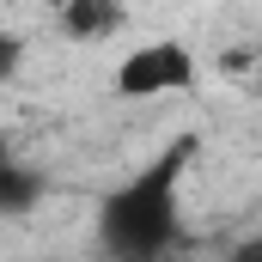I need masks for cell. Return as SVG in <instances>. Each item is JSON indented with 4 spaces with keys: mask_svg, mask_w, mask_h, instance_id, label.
I'll return each mask as SVG.
<instances>
[{
    "mask_svg": "<svg viewBox=\"0 0 262 262\" xmlns=\"http://www.w3.org/2000/svg\"><path fill=\"white\" fill-rule=\"evenodd\" d=\"M195 159V140H171L146 171H134L122 189H110L98 207V238L116 262H152L177 244V213H183V165Z\"/></svg>",
    "mask_w": 262,
    "mask_h": 262,
    "instance_id": "obj_1",
    "label": "cell"
},
{
    "mask_svg": "<svg viewBox=\"0 0 262 262\" xmlns=\"http://www.w3.org/2000/svg\"><path fill=\"white\" fill-rule=\"evenodd\" d=\"M195 55H189V43H177V37H159V43H140L128 49L122 61H116V98H165V92H189L195 85Z\"/></svg>",
    "mask_w": 262,
    "mask_h": 262,
    "instance_id": "obj_2",
    "label": "cell"
},
{
    "mask_svg": "<svg viewBox=\"0 0 262 262\" xmlns=\"http://www.w3.org/2000/svg\"><path fill=\"white\" fill-rule=\"evenodd\" d=\"M55 12H61V31H67V37L92 43V37H110V31L122 25L128 0H55Z\"/></svg>",
    "mask_w": 262,
    "mask_h": 262,
    "instance_id": "obj_3",
    "label": "cell"
},
{
    "mask_svg": "<svg viewBox=\"0 0 262 262\" xmlns=\"http://www.w3.org/2000/svg\"><path fill=\"white\" fill-rule=\"evenodd\" d=\"M43 201V171L37 165H18L12 152L0 159V213H31Z\"/></svg>",
    "mask_w": 262,
    "mask_h": 262,
    "instance_id": "obj_4",
    "label": "cell"
},
{
    "mask_svg": "<svg viewBox=\"0 0 262 262\" xmlns=\"http://www.w3.org/2000/svg\"><path fill=\"white\" fill-rule=\"evenodd\" d=\"M18 61H25V43H18L12 31H0V79H6V73H12Z\"/></svg>",
    "mask_w": 262,
    "mask_h": 262,
    "instance_id": "obj_5",
    "label": "cell"
},
{
    "mask_svg": "<svg viewBox=\"0 0 262 262\" xmlns=\"http://www.w3.org/2000/svg\"><path fill=\"white\" fill-rule=\"evenodd\" d=\"M232 262H262V238H244V244L232 250Z\"/></svg>",
    "mask_w": 262,
    "mask_h": 262,
    "instance_id": "obj_6",
    "label": "cell"
},
{
    "mask_svg": "<svg viewBox=\"0 0 262 262\" xmlns=\"http://www.w3.org/2000/svg\"><path fill=\"white\" fill-rule=\"evenodd\" d=\"M0 159H6V128H0Z\"/></svg>",
    "mask_w": 262,
    "mask_h": 262,
    "instance_id": "obj_7",
    "label": "cell"
}]
</instances>
